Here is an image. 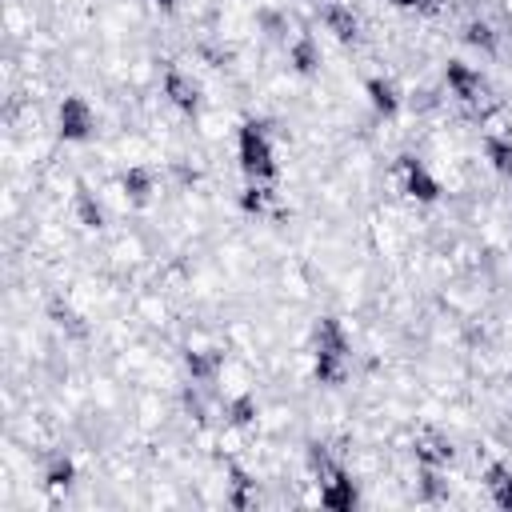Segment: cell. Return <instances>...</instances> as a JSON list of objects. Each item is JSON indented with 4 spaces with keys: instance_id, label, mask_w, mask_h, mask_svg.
Masks as SVG:
<instances>
[{
    "instance_id": "1",
    "label": "cell",
    "mask_w": 512,
    "mask_h": 512,
    "mask_svg": "<svg viewBox=\"0 0 512 512\" xmlns=\"http://www.w3.org/2000/svg\"><path fill=\"white\" fill-rule=\"evenodd\" d=\"M352 340L336 316H320L312 328V376L320 384H340L348 376Z\"/></svg>"
},
{
    "instance_id": "2",
    "label": "cell",
    "mask_w": 512,
    "mask_h": 512,
    "mask_svg": "<svg viewBox=\"0 0 512 512\" xmlns=\"http://www.w3.org/2000/svg\"><path fill=\"white\" fill-rule=\"evenodd\" d=\"M236 152H240V168H244L248 180L276 184L280 164H276V148H272V136H268L264 120H244L236 128Z\"/></svg>"
},
{
    "instance_id": "3",
    "label": "cell",
    "mask_w": 512,
    "mask_h": 512,
    "mask_svg": "<svg viewBox=\"0 0 512 512\" xmlns=\"http://www.w3.org/2000/svg\"><path fill=\"white\" fill-rule=\"evenodd\" d=\"M96 128V116H92V104L84 96H64L60 108H56V136L64 144H80L88 140Z\"/></svg>"
},
{
    "instance_id": "4",
    "label": "cell",
    "mask_w": 512,
    "mask_h": 512,
    "mask_svg": "<svg viewBox=\"0 0 512 512\" xmlns=\"http://www.w3.org/2000/svg\"><path fill=\"white\" fill-rule=\"evenodd\" d=\"M444 84H448V92H452L460 104H468V108H476V104L484 100V92H488L484 76H480L468 60H460V56H448V64H444Z\"/></svg>"
},
{
    "instance_id": "5",
    "label": "cell",
    "mask_w": 512,
    "mask_h": 512,
    "mask_svg": "<svg viewBox=\"0 0 512 512\" xmlns=\"http://www.w3.org/2000/svg\"><path fill=\"white\" fill-rule=\"evenodd\" d=\"M320 24L340 40V44H360L364 40V20L352 4L344 0H324L320 4Z\"/></svg>"
},
{
    "instance_id": "6",
    "label": "cell",
    "mask_w": 512,
    "mask_h": 512,
    "mask_svg": "<svg viewBox=\"0 0 512 512\" xmlns=\"http://www.w3.org/2000/svg\"><path fill=\"white\" fill-rule=\"evenodd\" d=\"M160 88H164L168 104H172V108H180L184 116H196V112H200V88H196V80H192L184 68H176L172 60H164Z\"/></svg>"
},
{
    "instance_id": "7",
    "label": "cell",
    "mask_w": 512,
    "mask_h": 512,
    "mask_svg": "<svg viewBox=\"0 0 512 512\" xmlns=\"http://www.w3.org/2000/svg\"><path fill=\"white\" fill-rule=\"evenodd\" d=\"M400 180H404V192H408L412 200H420V204H436V200H440L436 176H432V172L424 168V160L412 156V152L400 156Z\"/></svg>"
},
{
    "instance_id": "8",
    "label": "cell",
    "mask_w": 512,
    "mask_h": 512,
    "mask_svg": "<svg viewBox=\"0 0 512 512\" xmlns=\"http://www.w3.org/2000/svg\"><path fill=\"white\" fill-rule=\"evenodd\" d=\"M116 184H120L124 200H128V204H136V208H144V204L156 196V172H152V168H144V164H128V168H120Z\"/></svg>"
},
{
    "instance_id": "9",
    "label": "cell",
    "mask_w": 512,
    "mask_h": 512,
    "mask_svg": "<svg viewBox=\"0 0 512 512\" xmlns=\"http://www.w3.org/2000/svg\"><path fill=\"white\" fill-rule=\"evenodd\" d=\"M460 40H464L472 52L488 56V60L500 56V32H496L492 20H484V16H468V20L460 24Z\"/></svg>"
},
{
    "instance_id": "10",
    "label": "cell",
    "mask_w": 512,
    "mask_h": 512,
    "mask_svg": "<svg viewBox=\"0 0 512 512\" xmlns=\"http://www.w3.org/2000/svg\"><path fill=\"white\" fill-rule=\"evenodd\" d=\"M288 68L296 76H316L320 72V44L308 28H300L292 40H288Z\"/></svg>"
},
{
    "instance_id": "11",
    "label": "cell",
    "mask_w": 512,
    "mask_h": 512,
    "mask_svg": "<svg viewBox=\"0 0 512 512\" xmlns=\"http://www.w3.org/2000/svg\"><path fill=\"white\" fill-rule=\"evenodd\" d=\"M412 456L424 468H452L456 464V448L444 436H432V432H424V436L412 440Z\"/></svg>"
},
{
    "instance_id": "12",
    "label": "cell",
    "mask_w": 512,
    "mask_h": 512,
    "mask_svg": "<svg viewBox=\"0 0 512 512\" xmlns=\"http://www.w3.org/2000/svg\"><path fill=\"white\" fill-rule=\"evenodd\" d=\"M320 504H328V508H352V504H360V492H356L352 476L344 472V464L328 480H320Z\"/></svg>"
},
{
    "instance_id": "13",
    "label": "cell",
    "mask_w": 512,
    "mask_h": 512,
    "mask_svg": "<svg viewBox=\"0 0 512 512\" xmlns=\"http://www.w3.org/2000/svg\"><path fill=\"white\" fill-rule=\"evenodd\" d=\"M184 368H188L192 380L216 384V376H220V368H224V352H216V348H188V352H184Z\"/></svg>"
},
{
    "instance_id": "14",
    "label": "cell",
    "mask_w": 512,
    "mask_h": 512,
    "mask_svg": "<svg viewBox=\"0 0 512 512\" xmlns=\"http://www.w3.org/2000/svg\"><path fill=\"white\" fill-rule=\"evenodd\" d=\"M364 92H368V100H372V108L380 112V116H396L400 112V88L388 80V76H368L364 80Z\"/></svg>"
},
{
    "instance_id": "15",
    "label": "cell",
    "mask_w": 512,
    "mask_h": 512,
    "mask_svg": "<svg viewBox=\"0 0 512 512\" xmlns=\"http://www.w3.org/2000/svg\"><path fill=\"white\" fill-rule=\"evenodd\" d=\"M48 316H52V324H56L64 336H72V340H88V324H84V316H80L68 300L52 296V300H48Z\"/></svg>"
},
{
    "instance_id": "16",
    "label": "cell",
    "mask_w": 512,
    "mask_h": 512,
    "mask_svg": "<svg viewBox=\"0 0 512 512\" xmlns=\"http://www.w3.org/2000/svg\"><path fill=\"white\" fill-rule=\"evenodd\" d=\"M484 488H488V496H492L496 508H508V512H512V468H508V464L492 460V464L484 468Z\"/></svg>"
},
{
    "instance_id": "17",
    "label": "cell",
    "mask_w": 512,
    "mask_h": 512,
    "mask_svg": "<svg viewBox=\"0 0 512 512\" xmlns=\"http://www.w3.org/2000/svg\"><path fill=\"white\" fill-rule=\"evenodd\" d=\"M228 476H232L228 480V504L232 508H252L256 504V480L240 464H232V460H228Z\"/></svg>"
},
{
    "instance_id": "18",
    "label": "cell",
    "mask_w": 512,
    "mask_h": 512,
    "mask_svg": "<svg viewBox=\"0 0 512 512\" xmlns=\"http://www.w3.org/2000/svg\"><path fill=\"white\" fill-rule=\"evenodd\" d=\"M304 460H308V472L316 476V484H320V480H328V476L340 468V460L328 452V444H324V440H308V444H304Z\"/></svg>"
},
{
    "instance_id": "19",
    "label": "cell",
    "mask_w": 512,
    "mask_h": 512,
    "mask_svg": "<svg viewBox=\"0 0 512 512\" xmlns=\"http://www.w3.org/2000/svg\"><path fill=\"white\" fill-rule=\"evenodd\" d=\"M484 160H488L500 176H512V140L500 136V132H484Z\"/></svg>"
},
{
    "instance_id": "20",
    "label": "cell",
    "mask_w": 512,
    "mask_h": 512,
    "mask_svg": "<svg viewBox=\"0 0 512 512\" xmlns=\"http://www.w3.org/2000/svg\"><path fill=\"white\" fill-rule=\"evenodd\" d=\"M224 420H228L232 428H248V424L256 420V396H252V392L228 396V400H224Z\"/></svg>"
},
{
    "instance_id": "21",
    "label": "cell",
    "mask_w": 512,
    "mask_h": 512,
    "mask_svg": "<svg viewBox=\"0 0 512 512\" xmlns=\"http://www.w3.org/2000/svg\"><path fill=\"white\" fill-rule=\"evenodd\" d=\"M268 200H272V184H256V180H248L240 188V196H236L240 212H248V216H264L268 212Z\"/></svg>"
},
{
    "instance_id": "22",
    "label": "cell",
    "mask_w": 512,
    "mask_h": 512,
    "mask_svg": "<svg viewBox=\"0 0 512 512\" xmlns=\"http://www.w3.org/2000/svg\"><path fill=\"white\" fill-rule=\"evenodd\" d=\"M424 504H440L448 500V480H444V468H424L420 464V492H416Z\"/></svg>"
},
{
    "instance_id": "23",
    "label": "cell",
    "mask_w": 512,
    "mask_h": 512,
    "mask_svg": "<svg viewBox=\"0 0 512 512\" xmlns=\"http://www.w3.org/2000/svg\"><path fill=\"white\" fill-rule=\"evenodd\" d=\"M76 216L84 228H104V208L100 200L88 192V184H76Z\"/></svg>"
},
{
    "instance_id": "24",
    "label": "cell",
    "mask_w": 512,
    "mask_h": 512,
    "mask_svg": "<svg viewBox=\"0 0 512 512\" xmlns=\"http://www.w3.org/2000/svg\"><path fill=\"white\" fill-rule=\"evenodd\" d=\"M204 388L208 384H200V380H188L184 388H180V408L196 420V424H204L208 420V400H204Z\"/></svg>"
},
{
    "instance_id": "25",
    "label": "cell",
    "mask_w": 512,
    "mask_h": 512,
    "mask_svg": "<svg viewBox=\"0 0 512 512\" xmlns=\"http://www.w3.org/2000/svg\"><path fill=\"white\" fill-rule=\"evenodd\" d=\"M72 480H76V464H72L68 456H52L48 468H44L48 492H64V488H72Z\"/></svg>"
},
{
    "instance_id": "26",
    "label": "cell",
    "mask_w": 512,
    "mask_h": 512,
    "mask_svg": "<svg viewBox=\"0 0 512 512\" xmlns=\"http://www.w3.org/2000/svg\"><path fill=\"white\" fill-rule=\"evenodd\" d=\"M256 20L264 24V32H268L272 40H284V44L292 40V36H288V16H280V12H272V8H260Z\"/></svg>"
},
{
    "instance_id": "27",
    "label": "cell",
    "mask_w": 512,
    "mask_h": 512,
    "mask_svg": "<svg viewBox=\"0 0 512 512\" xmlns=\"http://www.w3.org/2000/svg\"><path fill=\"white\" fill-rule=\"evenodd\" d=\"M392 4H396V8H408V12H416V16H440L448 0H392Z\"/></svg>"
},
{
    "instance_id": "28",
    "label": "cell",
    "mask_w": 512,
    "mask_h": 512,
    "mask_svg": "<svg viewBox=\"0 0 512 512\" xmlns=\"http://www.w3.org/2000/svg\"><path fill=\"white\" fill-rule=\"evenodd\" d=\"M172 168V176L184 184V188H192V184H200V168H192V164H184V160H172L168 164Z\"/></svg>"
},
{
    "instance_id": "29",
    "label": "cell",
    "mask_w": 512,
    "mask_h": 512,
    "mask_svg": "<svg viewBox=\"0 0 512 512\" xmlns=\"http://www.w3.org/2000/svg\"><path fill=\"white\" fill-rule=\"evenodd\" d=\"M160 12H176V0H152Z\"/></svg>"
}]
</instances>
